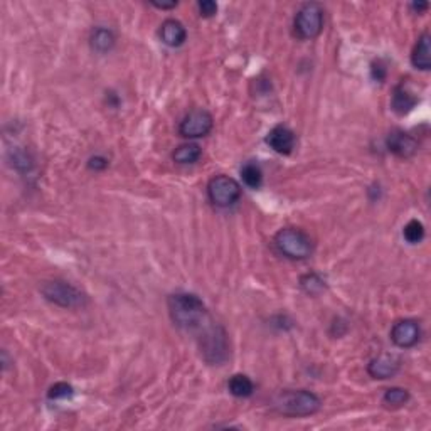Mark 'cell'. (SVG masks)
Wrapping results in <instances>:
<instances>
[{"mask_svg":"<svg viewBox=\"0 0 431 431\" xmlns=\"http://www.w3.org/2000/svg\"><path fill=\"white\" fill-rule=\"evenodd\" d=\"M167 307H169V314L174 325L186 330V332L201 330L209 322L204 302L194 293L181 291V293L170 295L169 300H167Z\"/></svg>","mask_w":431,"mask_h":431,"instance_id":"1","label":"cell"},{"mask_svg":"<svg viewBox=\"0 0 431 431\" xmlns=\"http://www.w3.org/2000/svg\"><path fill=\"white\" fill-rule=\"evenodd\" d=\"M271 402L277 413L290 418L312 416L322 408L320 398L307 389H283L275 394Z\"/></svg>","mask_w":431,"mask_h":431,"instance_id":"2","label":"cell"},{"mask_svg":"<svg viewBox=\"0 0 431 431\" xmlns=\"http://www.w3.org/2000/svg\"><path fill=\"white\" fill-rule=\"evenodd\" d=\"M275 246L285 258L302 261L314 253V241L309 234L298 227H283L275 234Z\"/></svg>","mask_w":431,"mask_h":431,"instance_id":"3","label":"cell"},{"mask_svg":"<svg viewBox=\"0 0 431 431\" xmlns=\"http://www.w3.org/2000/svg\"><path fill=\"white\" fill-rule=\"evenodd\" d=\"M201 339H199V347H201L202 357L209 364H221L227 359V339L222 327L214 325L213 322H207L202 327Z\"/></svg>","mask_w":431,"mask_h":431,"instance_id":"4","label":"cell"},{"mask_svg":"<svg viewBox=\"0 0 431 431\" xmlns=\"http://www.w3.org/2000/svg\"><path fill=\"white\" fill-rule=\"evenodd\" d=\"M41 293L44 298L63 309H79L86 305V295L71 283L63 280L42 282Z\"/></svg>","mask_w":431,"mask_h":431,"instance_id":"5","label":"cell"},{"mask_svg":"<svg viewBox=\"0 0 431 431\" xmlns=\"http://www.w3.org/2000/svg\"><path fill=\"white\" fill-rule=\"evenodd\" d=\"M323 29V7L317 2L303 3L293 19V31L303 41L318 38Z\"/></svg>","mask_w":431,"mask_h":431,"instance_id":"6","label":"cell"},{"mask_svg":"<svg viewBox=\"0 0 431 431\" xmlns=\"http://www.w3.org/2000/svg\"><path fill=\"white\" fill-rule=\"evenodd\" d=\"M207 195L216 207H231L241 197V186L229 175H216L207 184Z\"/></svg>","mask_w":431,"mask_h":431,"instance_id":"7","label":"cell"},{"mask_svg":"<svg viewBox=\"0 0 431 431\" xmlns=\"http://www.w3.org/2000/svg\"><path fill=\"white\" fill-rule=\"evenodd\" d=\"M214 127V118L209 111L204 108H195L190 110L186 117L182 118L179 125V133L184 138H201L211 133Z\"/></svg>","mask_w":431,"mask_h":431,"instance_id":"8","label":"cell"},{"mask_svg":"<svg viewBox=\"0 0 431 431\" xmlns=\"http://www.w3.org/2000/svg\"><path fill=\"white\" fill-rule=\"evenodd\" d=\"M421 339V327L420 323L413 318H405L399 320L391 329V341L394 345L401 347V349H409V347L416 345Z\"/></svg>","mask_w":431,"mask_h":431,"instance_id":"9","label":"cell"},{"mask_svg":"<svg viewBox=\"0 0 431 431\" xmlns=\"http://www.w3.org/2000/svg\"><path fill=\"white\" fill-rule=\"evenodd\" d=\"M386 145H388L389 152L401 158L413 157L418 152V142L411 137L409 133L402 130H393L386 138Z\"/></svg>","mask_w":431,"mask_h":431,"instance_id":"10","label":"cell"},{"mask_svg":"<svg viewBox=\"0 0 431 431\" xmlns=\"http://www.w3.org/2000/svg\"><path fill=\"white\" fill-rule=\"evenodd\" d=\"M295 142L297 140H295L293 131L283 125L273 127L266 135V143L270 145V149H273L280 155H290L295 149Z\"/></svg>","mask_w":431,"mask_h":431,"instance_id":"11","label":"cell"},{"mask_svg":"<svg viewBox=\"0 0 431 431\" xmlns=\"http://www.w3.org/2000/svg\"><path fill=\"white\" fill-rule=\"evenodd\" d=\"M399 359L389 354H381V356L374 357L367 366V373L374 379H391L399 373Z\"/></svg>","mask_w":431,"mask_h":431,"instance_id":"12","label":"cell"},{"mask_svg":"<svg viewBox=\"0 0 431 431\" xmlns=\"http://www.w3.org/2000/svg\"><path fill=\"white\" fill-rule=\"evenodd\" d=\"M418 105V97L409 90L405 83L394 88L393 98H391V108L398 115H408L413 108Z\"/></svg>","mask_w":431,"mask_h":431,"instance_id":"13","label":"cell"},{"mask_svg":"<svg viewBox=\"0 0 431 431\" xmlns=\"http://www.w3.org/2000/svg\"><path fill=\"white\" fill-rule=\"evenodd\" d=\"M158 34H161L162 42L167 44L169 47L182 46L187 39L186 27H184L182 22L175 21V19H167V21H163Z\"/></svg>","mask_w":431,"mask_h":431,"instance_id":"14","label":"cell"},{"mask_svg":"<svg viewBox=\"0 0 431 431\" xmlns=\"http://www.w3.org/2000/svg\"><path fill=\"white\" fill-rule=\"evenodd\" d=\"M411 63L416 70L421 71H428L431 67V35L428 33H423L418 38L416 46L411 54Z\"/></svg>","mask_w":431,"mask_h":431,"instance_id":"15","label":"cell"},{"mask_svg":"<svg viewBox=\"0 0 431 431\" xmlns=\"http://www.w3.org/2000/svg\"><path fill=\"white\" fill-rule=\"evenodd\" d=\"M115 34L113 31L108 29V27H97V29L91 31L90 35V46L95 53L98 54H106L113 49L115 46Z\"/></svg>","mask_w":431,"mask_h":431,"instance_id":"16","label":"cell"},{"mask_svg":"<svg viewBox=\"0 0 431 431\" xmlns=\"http://www.w3.org/2000/svg\"><path fill=\"white\" fill-rule=\"evenodd\" d=\"M202 155V150L201 147L197 145V143H182V145H179L177 149L174 150L172 154V158L174 162L181 163V165H190V163H195L201 158Z\"/></svg>","mask_w":431,"mask_h":431,"instance_id":"17","label":"cell"},{"mask_svg":"<svg viewBox=\"0 0 431 431\" xmlns=\"http://www.w3.org/2000/svg\"><path fill=\"white\" fill-rule=\"evenodd\" d=\"M227 389L234 398H250L254 393V384L246 374H234L227 381Z\"/></svg>","mask_w":431,"mask_h":431,"instance_id":"18","label":"cell"},{"mask_svg":"<svg viewBox=\"0 0 431 431\" xmlns=\"http://www.w3.org/2000/svg\"><path fill=\"white\" fill-rule=\"evenodd\" d=\"M241 179L250 189H258L263 184V172L258 163L248 162L241 167Z\"/></svg>","mask_w":431,"mask_h":431,"instance_id":"19","label":"cell"},{"mask_svg":"<svg viewBox=\"0 0 431 431\" xmlns=\"http://www.w3.org/2000/svg\"><path fill=\"white\" fill-rule=\"evenodd\" d=\"M409 401V393L405 388H389L382 396V402L388 408H401Z\"/></svg>","mask_w":431,"mask_h":431,"instance_id":"20","label":"cell"},{"mask_svg":"<svg viewBox=\"0 0 431 431\" xmlns=\"http://www.w3.org/2000/svg\"><path fill=\"white\" fill-rule=\"evenodd\" d=\"M402 236L409 245H418L425 238V226L418 219H411L408 225L402 227Z\"/></svg>","mask_w":431,"mask_h":431,"instance_id":"21","label":"cell"},{"mask_svg":"<svg viewBox=\"0 0 431 431\" xmlns=\"http://www.w3.org/2000/svg\"><path fill=\"white\" fill-rule=\"evenodd\" d=\"M300 286L309 295H318L320 291L325 290V280H323L320 275L309 273V275H303L302 277Z\"/></svg>","mask_w":431,"mask_h":431,"instance_id":"22","label":"cell"},{"mask_svg":"<svg viewBox=\"0 0 431 431\" xmlns=\"http://www.w3.org/2000/svg\"><path fill=\"white\" fill-rule=\"evenodd\" d=\"M74 394V389L73 386L67 384V382H56V384H53L49 388V391H47V398L51 399V401H58V399H67L71 398Z\"/></svg>","mask_w":431,"mask_h":431,"instance_id":"23","label":"cell"},{"mask_svg":"<svg viewBox=\"0 0 431 431\" xmlns=\"http://www.w3.org/2000/svg\"><path fill=\"white\" fill-rule=\"evenodd\" d=\"M12 165L17 170H29L31 165H33V161H31L26 150H15L12 152Z\"/></svg>","mask_w":431,"mask_h":431,"instance_id":"24","label":"cell"},{"mask_svg":"<svg viewBox=\"0 0 431 431\" xmlns=\"http://www.w3.org/2000/svg\"><path fill=\"white\" fill-rule=\"evenodd\" d=\"M197 9H199V14H201V17L209 19L218 14V3L213 2V0H201V2L197 3Z\"/></svg>","mask_w":431,"mask_h":431,"instance_id":"25","label":"cell"},{"mask_svg":"<svg viewBox=\"0 0 431 431\" xmlns=\"http://www.w3.org/2000/svg\"><path fill=\"white\" fill-rule=\"evenodd\" d=\"M108 158L103 157V155H95V157H91L90 161H88V167H90L91 170H95V172H99V170H105L108 167Z\"/></svg>","mask_w":431,"mask_h":431,"instance_id":"26","label":"cell"},{"mask_svg":"<svg viewBox=\"0 0 431 431\" xmlns=\"http://www.w3.org/2000/svg\"><path fill=\"white\" fill-rule=\"evenodd\" d=\"M371 73H373V78L376 81H384L386 78V66L382 65L381 61L373 63V67H371Z\"/></svg>","mask_w":431,"mask_h":431,"instance_id":"27","label":"cell"},{"mask_svg":"<svg viewBox=\"0 0 431 431\" xmlns=\"http://www.w3.org/2000/svg\"><path fill=\"white\" fill-rule=\"evenodd\" d=\"M152 6L157 7V9L165 10V9H174V7H177V2H175V0H172V2H157V0H154Z\"/></svg>","mask_w":431,"mask_h":431,"instance_id":"28","label":"cell"},{"mask_svg":"<svg viewBox=\"0 0 431 431\" xmlns=\"http://www.w3.org/2000/svg\"><path fill=\"white\" fill-rule=\"evenodd\" d=\"M428 2H413L411 3V9H413L414 12H418V14H421V12H425L426 9H428Z\"/></svg>","mask_w":431,"mask_h":431,"instance_id":"29","label":"cell"}]
</instances>
